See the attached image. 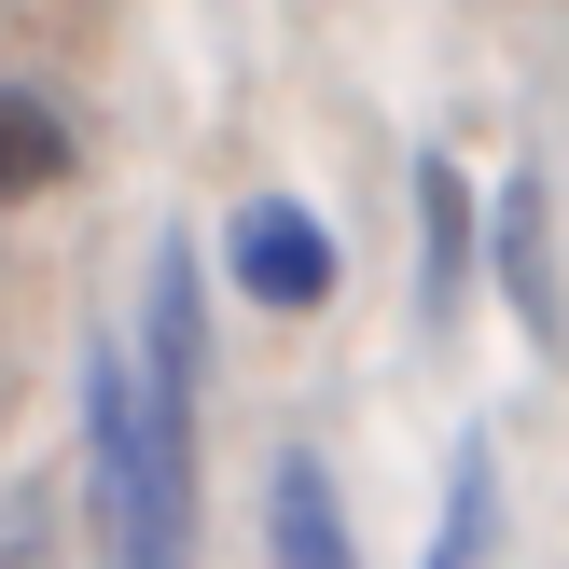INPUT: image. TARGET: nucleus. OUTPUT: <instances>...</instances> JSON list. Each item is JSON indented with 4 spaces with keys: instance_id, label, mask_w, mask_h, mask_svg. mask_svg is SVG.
<instances>
[{
    "instance_id": "6",
    "label": "nucleus",
    "mask_w": 569,
    "mask_h": 569,
    "mask_svg": "<svg viewBox=\"0 0 569 569\" xmlns=\"http://www.w3.org/2000/svg\"><path fill=\"white\" fill-rule=\"evenodd\" d=\"M431 569H487V431H459V472H445V542Z\"/></svg>"
},
{
    "instance_id": "3",
    "label": "nucleus",
    "mask_w": 569,
    "mask_h": 569,
    "mask_svg": "<svg viewBox=\"0 0 569 569\" xmlns=\"http://www.w3.org/2000/svg\"><path fill=\"white\" fill-rule=\"evenodd\" d=\"M472 250H487V209H472V181L445 153H417V333H459V306H472Z\"/></svg>"
},
{
    "instance_id": "2",
    "label": "nucleus",
    "mask_w": 569,
    "mask_h": 569,
    "mask_svg": "<svg viewBox=\"0 0 569 569\" xmlns=\"http://www.w3.org/2000/svg\"><path fill=\"white\" fill-rule=\"evenodd\" d=\"M487 264H500V292H515V333L528 348H569V292H556V209H542V167H515V181L487 194Z\"/></svg>"
},
{
    "instance_id": "4",
    "label": "nucleus",
    "mask_w": 569,
    "mask_h": 569,
    "mask_svg": "<svg viewBox=\"0 0 569 569\" xmlns=\"http://www.w3.org/2000/svg\"><path fill=\"white\" fill-rule=\"evenodd\" d=\"M264 569H361L348 487H333V459H306V445L264 472Z\"/></svg>"
},
{
    "instance_id": "1",
    "label": "nucleus",
    "mask_w": 569,
    "mask_h": 569,
    "mask_svg": "<svg viewBox=\"0 0 569 569\" xmlns=\"http://www.w3.org/2000/svg\"><path fill=\"white\" fill-rule=\"evenodd\" d=\"M222 264H237L250 306L306 320V306H333V222L306 209V194H250V209L222 222Z\"/></svg>"
},
{
    "instance_id": "7",
    "label": "nucleus",
    "mask_w": 569,
    "mask_h": 569,
    "mask_svg": "<svg viewBox=\"0 0 569 569\" xmlns=\"http://www.w3.org/2000/svg\"><path fill=\"white\" fill-rule=\"evenodd\" d=\"M0 569H56V528H28V515H0Z\"/></svg>"
},
{
    "instance_id": "5",
    "label": "nucleus",
    "mask_w": 569,
    "mask_h": 569,
    "mask_svg": "<svg viewBox=\"0 0 569 569\" xmlns=\"http://www.w3.org/2000/svg\"><path fill=\"white\" fill-rule=\"evenodd\" d=\"M70 181V111L28 98V83H0V209H28V194Z\"/></svg>"
}]
</instances>
